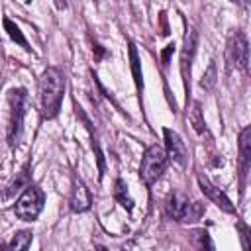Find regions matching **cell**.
Returning <instances> with one entry per match:
<instances>
[{
    "mask_svg": "<svg viewBox=\"0 0 251 251\" xmlns=\"http://www.w3.org/2000/svg\"><path fill=\"white\" fill-rule=\"evenodd\" d=\"M194 49H196V31L190 29L186 39H184V49H182V76L188 69L190 73V61H192V55H194Z\"/></svg>",
    "mask_w": 251,
    "mask_h": 251,
    "instance_id": "11",
    "label": "cell"
},
{
    "mask_svg": "<svg viewBox=\"0 0 251 251\" xmlns=\"http://www.w3.org/2000/svg\"><path fill=\"white\" fill-rule=\"evenodd\" d=\"M167 214L176 222H194L202 214V206L198 202H190L184 194L175 192L167 202Z\"/></svg>",
    "mask_w": 251,
    "mask_h": 251,
    "instance_id": "4",
    "label": "cell"
},
{
    "mask_svg": "<svg viewBox=\"0 0 251 251\" xmlns=\"http://www.w3.org/2000/svg\"><path fill=\"white\" fill-rule=\"evenodd\" d=\"M173 51H175V45H173V43H171V45H167V49L163 51V55H161V57H163V63H165V65L169 63V57H171V53H173Z\"/></svg>",
    "mask_w": 251,
    "mask_h": 251,
    "instance_id": "20",
    "label": "cell"
},
{
    "mask_svg": "<svg viewBox=\"0 0 251 251\" xmlns=\"http://www.w3.org/2000/svg\"><path fill=\"white\" fill-rule=\"evenodd\" d=\"M239 231H241L243 251H249V243H247V239H249V229H247V226H245V224H239Z\"/></svg>",
    "mask_w": 251,
    "mask_h": 251,
    "instance_id": "19",
    "label": "cell"
},
{
    "mask_svg": "<svg viewBox=\"0 0 251 251\" xmlns=\"http://www.w3.org/2000/svg\"><path fill=\"white\" fill-rule=\"evenodd\" d=\"M188 120L192 122V126H194L196 131H204V120H202L200 104H198V102L192 104V110H190V114H188Z\"/></svg>",
    "mask_w": 251,
    "mask_h": 251,
    "instance_id": "17",
    "label": "cell"
},
{
    "mask_svg": "<svg viewBox=\"0 0 251 251\" xmlns=\"http://www.w3.org/2000/svg\"><path fill=\"white\" fill-rule=\"evenodd\" d=\"M198 184H200L202 192H204V194H206V196H208V198H210L218 208H222L224 212H229V214L233 212V204L229 202V198H227V196H226L218 186H214V184H212L204 175H198Z\"/></svg>",
    "mask_w": 251,
    "mask_h": 251,
    "instance_id": "7",
    "label": "cell"
},
{
    "mask_svg": "<svg viewBox=\"0 0 251 251\" xmlns=\"http://www.w3.org/2000/svg\"><path fill=\"white\" fill-rule=\"evenodd\" d=\"M227 57H229V61L235 67L247 71V65H249V45H247V39H245V35L241 31L231 37L229 47H227Z\"/></svg>",
    "mask_w": 251,
    "mask_h": 251,
    "instance_id": "6",
    "label": "cell"
},
{
    "mask_svg": "<svg viewBox=\"0 0 251 251\" xmlns=\"http://www.w3.org/2000/svg\"><path fill=\"white\" fill-rule=\"evenodd\" d=\"M24 100H25V90L18 88L12 90L10 94V104H12V112H10V127H8V143L16 145L22 133V124H24Z\"/></svg>",
    "mask_w": 251,
    "mask_h": 251,
    "instance_id": "5",
    "label": "cell"
},
{
    "mask_svg": "<svg viewBox=\"0 0 251 251\" xmlns=\"http://www.w3.org/2000/svg\"><path fill=\"white\" fill-rule=\"evenodd\" d=\"M114 198H116L126 210H131V208H133V200L129 198L127 186H126L124 180H116V184H114Z\"/></svg>",
    "mask_w": 251,
    "mask_h": 251,
    "instance_id": "12",
    "label": "cell"
},
{
    "mask_svg": "<svg viewBox=\"0 0 251 251\" xmlns=\"http://www.w3.org/2000/svg\"><path fill=\"white\" fill-rule=\"evenodd\" d=\"M65 90V80L59 69H47L39 78V98H41V112L43 118H55L61 108Z\"/></svg>",
    "mask_w": 251,
    "mask_h": 251,
    "instance_id": "1",
    "label": "cell"
},
{
    "mask_svg": "<svg viewBox=\"0 0 251 251\" xmlns=\"http://www.w3.org/2000/svg\"><path fill=\"white\" fill-rule=\"evenodd\" d=\"M239 159H241V175H247L251 161V127H243L239 133Z\"/></svg>",
    "mask_w": 251,
    "mask_h": 251,
    "instance_id": "10",
    "label": "cell"
},
{
    "mask_svg": "<svg viewBox=\"0 0 251 251\" xmlns=\"http://www.w3.org/2000/svg\"><path fill=\"white\" fill-rule=\"evenodd\" d=\"M4 27H6L8 35H10V37H12L16 43H20L22 47L29 49V47H27V41H25V37H24V35H22V31H20V27H18V25H16L12 20H8V18H6V20H4Z\"/></svg>",
    "mask_w": 251,
    "mask_h": 251,
    "instance_id": "15",
    "label": "cell"
},
{
    "mask_svg": "<svg viewBox=\"0 0 251 251\" xmlns=\"http://www.w3.org/2000/svg\"><path fill=\"white\" fill-rule=\"evenodd\" d=\"M129 61H131L133 80H135L137 88H141V71H139V57H137V49L133 47V43H129Z\"/></svg>",
    "mask_w": 251,
    "mask_h": 251,
    "instance_id": "16",
    "label": "cell"
},
{
    "mask_svg": "<svg viewBox=\"0 0 251 251\" xmlns=\"http://www.w3.org/2000/svg\"><path fill=\"white\" fill-rule=\"evenodd\" d=\"M192 239H194V245H196L198 251H216L214 249V243H212V237L208 235L206 229L192 231Z\"/></svg>",
    "mask_w": 251,
    "mask_h": 251,
    "instance_id": "14",
    "label": "cell"
},
{
    "mask_svg": "<svg viewBox=\"0 0 251 251\" xmlns=\"http://www.w3.org/2000/svg\"><path fill=\"white\" fill-rule=\"evenodd\" d=\"M167 169V153L161 145H151L141 159L139 165V178L143 180V184L151 186L153 182L159 180V176L165 173Z\"/></svg>",
    "mask_w": 251,
    "mask_h": 251,
    "instance_id": "2",
    "label": "cell"
},
{
    "mask_svg": "<svg viewBox=\"0 0 251 251\" xmlns=\"http://www.w3.org/2000/svg\"><path fill=\"white\" fill-rule=\"evenodd\" d=\"M165 145H167V157H171L178 165L186 163V147H184L182 139L175 131L165 129Z\"/></svg>",
    "mask_w": 251,
    "mask_h": 251,
    "instance_id": "8",
    "label": "cell"
},
{
    "mask_svg": "<svg viewBox=\"0 0 251 251\" xmlns=\"http://www.w3.org/2000/svg\"><path fill=\"white\" fill-rule=\"evenodd\" d=\"M90 204H92V198H90L88 188L80 180H76L73 184V190H71V196H69V208L73 212H84V210L90 208Z\"/></svg>",
    "mask_w": 251,
    "mask_h": 251,
    "instance_id": "9",
    "label": "cell"
},
{
    "mask_svg": "<svg viewBox=\"0 0 251 251\" xmlns=\"http://www.w3.org/2000/svg\"><path fill=\"white\" fill-rule=\"evenodd\" d=\"M29 243H31V231L24 229V231L16 233V237L12 239V243L4 251H25L29 247Z\"/></svg>",
    "mask_w": 251,
    "mask_h": 251,
    "instance_id": "13",
    "label": "cell"
},
{
    "mask_svg": "<svg viewBox=\"0 0 251 251\" xmlns=\"http://www.w3.org/2000/svg\"><path fill=\"white\" fill-rule=\"evenodd\" d=\"M4 249H6V245H4L2 241H0V251H4Z\"/></svg>",
    "mask_w": 251,
    "mask_h": 251,
    "instance_id": "21",
    "label": "cell"
},
{
    "mask_svg": "<svg viewBox=\"0 0 251 251\" xmlns=\"http://www.w3.org/2000/svg\"><path fill=\"white\" fill-rule=\"evenodd\" d=\"M214 84H216V65H214V63H210L208 71L202 75L200 86H202V88H206V90H212V88H214Z\"/></svg>",
    "mask_w": 251,
    "mask_h": 251,
    "instance_id": "18",
    "label": "cell"
},
{
    "mask_svg": "<svg viewBox=\"0 0 251 251\" xmlns=\"http://www.w3.org/2000/svg\"><path fill=\"white\" fill-rule=\"evenodd\" d=\"M43 202H45V194H43L41 188H37V186H25V190L22 192V196L16 202L14 212H16V216L20 220L31 222L43 210Z\"/></svg>",
    "mask_w": 251,
    "mask_h": 251,
    "instance_id": "3",
    "label": "cell"
}]
</instances>
